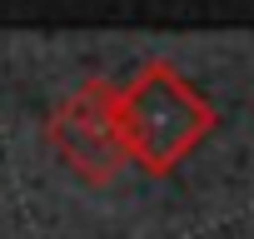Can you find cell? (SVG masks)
Returning <instances> with one entry per match:
<instances>
[{
	"label": "cell",
	"mask_w": 254,
	"mask_h": 239,
	"mask_svg": "<svg viewBox=\"0 0 254 239\" xmlns=\"http://www.w3.org/2000/svg\"><path fill=\"white\" fill-rule=\"evenodd\" d=\"M115 130L125 160L150 175H170L214 130V105L180 65L150 60L135 70V80L115 85Z\"/></svg>",
	"instance_id": "6da1fadb"
},
{
	"label": "cell",
	"mask_w": 254,
	"mask_h": 239,
	"mask_svg": "<svg viewBox=\"0 0 254 239\" xmlns=\"http://www.w3.org/2000/svg\"><path fill=\"white\" fill-rule=\"evenodd\" d=\"M50 140L70 170H80L85 179H110L125 160L115 130V90L105 80H90L70 100H60L50 115Z\"/></svg>",
	"instance_id": "7a4b0ae2"
}]
</instances>
